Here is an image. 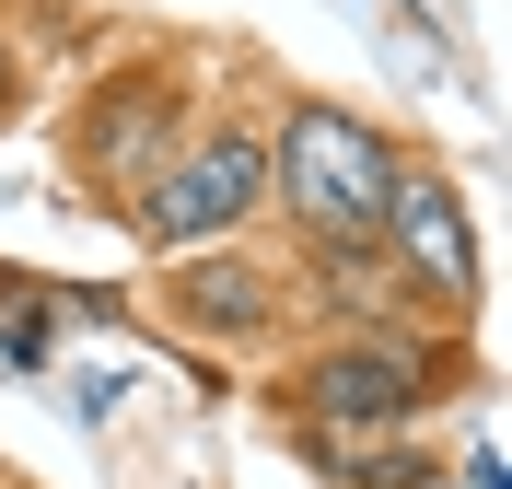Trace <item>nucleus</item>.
I'll list each match as a JSON object with an SVG mask.
<instances>
[{
    "label": "nucleus",
    "instance_id": "obj_1",
    "mask_svg": "<svg viewBox=\"0 0 512 489\" xmlns=\"http://www.w3.org/2000/svg\"><path fill=\"white\" fill-rule=\"evenodd\" d=\"M280 187H291V210H303V233L338 257V245H373V233H384L396 152H384L361 117H326V105H315V117L291 129V152H280Z\"/></svg>",
    "mask_w": 512,
    "mask_h": 489
},
{
    "label": "nucleus",
    "instance_id": "obj_2",
    "mask_svg": "<svg viewBox=\"0 0 512 489\" xmlns=\"http://www.w3.org/2000/svg\"><path fill=\"white\" fill-rule=\"evenodd\" d=\"M256 187H268V152H256L245 129H233V140H198V152L175 163L152 198H140V233H152V245H198V233L245 222Z\"/></svg>",
    "mask_w": 512,
    "mask_h": 489
},
{
    "label": "nucleus",
    "instance_id": "obj_3",
    "mask_svg": "<svg viewBox=\"0 0 512 489\" xmlns=\"http://www.w3.org/2000/svg\"><path fill=\"white\" fill-rule=\"evenodd\" d=\"M384 233H396V257H408L419 280H443V292H466V280H478V257H466V210H454L443 175H396Z\"/></svg>",
    "mask_w": 512,
    "mask_h": 489
},
{
    "label": "nucleus",
    "instance_id": "obj_4",
    "mask_svg": "<svg viewBox=\"0 0 512 489\" xmlns=\"http://www.w3.org/2000/svg\"><path fill=\"white\" fill-rule=\"evenodd\" d=\"M408 396H419V373L408 361H384V350H338L315 373V408L338 431H384V420H408Z\"/></svg>",
    "mask_w": 512,
    "mask_h": 489
},
{
    "label": "nucleus",
    "instance_id": "obj_5",
    "mask_svg": "<svg viewBox=\"0 0 512 489\" xmlns=\"http://www.w3.org/2000/svg\"><path fill=\"white\" fill-rule=\"evenodd\" d=\"M187 315H210V326H256V280H245V268H198V280H187Z\"/></svg>",
    "mask_w": 512,
    "mask_h": 489
},
{
    "label": "nucleus",
    "instance_id": "obj_6",
    "mask_svg": "<svg viewBox=\"0 0 512 489\" xmlns=\"http://www.w3.org/2000/svg\"><path fill=\"white\" fill-rule=\"evenodd\" d=\"M0 105H12V59H0Z\"/></svg>",
    "mask_w": 512,
    "mask_h": 489
}]
</instances>
